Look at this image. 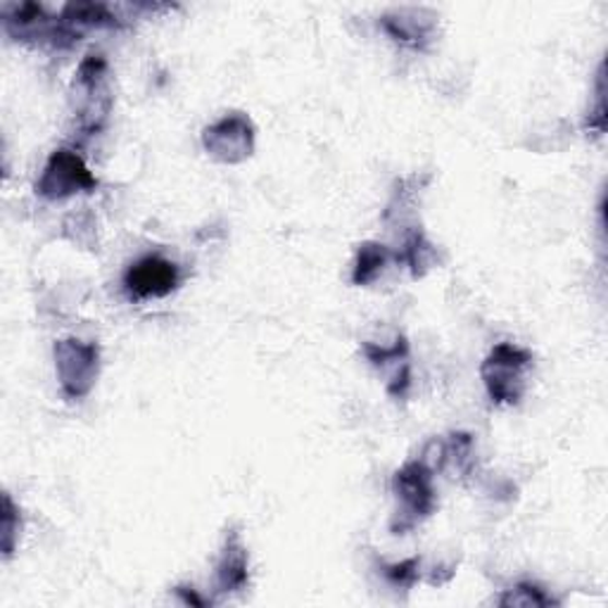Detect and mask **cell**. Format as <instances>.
I'll return each mask as SVG.
<instances>
[{"label":"cell","mask_w":608,"mask_h":608,"mask_svg":"<svg viewBox=\"0 0 608 608\" xmlns=\"http://www.w3.org/2000/svg\"><path fill=\"white\" fill-rule=\"evenodd\" d=\"M182 273L172 259L162 255H148L138 259L136 265L129 267L124 273V288L133 300H150V297H164L176 290Z\"/></svg>","instance_id":"7"},{"label":"cell","mask_w":608,"mask_h":608,"mask_svg":"<svg viewBox=\"0 0 608 608\" xmlns=\"http://www.w3.org/2000/svg\"><path fill=\"white\" fill-rule=\"evenodd\" d=\"M533 369V352L500 342L482 362L480 376L494 405H518L528 388V371Z\"/></svg>","instance_id":"1"},{"label":"cell","mask_w":608,"mask_h":608,"mask_svg":"<svg viewBox=\"0 0 608 608\" xmlns=\"http://www.w3.org/2000/svg\"><path fill=\"white\" fill-rule=\"evenodd\" d=\"M433 245L425 241V236L421 233V229H413L409 236L405 238V245H402V255H397V259H402L405 265H409L411 273L413 276H423L425 269L431 267V261H433Z\"/></svg>","instance_id":"12"},{"label":"cell","mask_w":608,"mask_h":608,"mask_svg":"<svg viewBox=\"0 0 608 608\" xmlns=\"http://www.w3.org/2000/svg\"><path fill=\"white\" fill-rule=\"evenodd\" d=\"M20 528H22V521H20L17 508L5 494L3 496V554L5 557H10L12 551H15V540L20 535Z\"/></svg>","instance_id":"14"},{"label":"cell","mask_w":608,"mask_h":608,"mask_svg":"<svg viewBox=\"0 0 608 608\" xmlns=\"http://www.w3.org/2000/svg\"><path fill=\"white\" fill-rule=\"evenodd\" d=\"M176 592H178V594H182V597H184V601H186V604H192V606H204V599H200L196 592H188L186 587H178Z\"/></svg>","instance_id":"16"},{"label":"cell","mask_w":608,"mask_h":608,"mask_svg":"<svg viewBox=\"0 0 608 608\" xmlns=\"http://www.w3.org/2000/svg\"><path fill=\"white\" fill-rule=\"evenodd\" d=\"M95 186L98 182L74 150H55L36 182V192L46 200H65L77 192H91Z\"/></svg>","instance_id":"5"},{"label":"cell","mask_w":608,"mask_h":608,"mask_svg":"<svg viewBox=\"0 0 608 608\" xmlns=\"http://www.w3.org/2000/svg\"><path fill=\"white\" fill-rule=\"evenodd\" d=\"M393 257V253L388 247L381 243H364L359 245L356 253V261H354V273H352V283L354 285H369L381 276V271L385 269Z\"/></svg>","instance_id":"10"},{"label":"cell","mask_w":608,"mask_h":608,"mask_svg":"<svg viewBox=\"0 0 608 608\" xmlns=\"http://www.w3.org/2000/svg\"><path fill=\"white\" fill-rule=\"evenodd\" d=\"M101 369V348L93 342H81L77 338H65L55 344V371L62 395L67 399L86 397Z\"/></svg>","instance_id":"4"},{"label":"cell","mask_w":608,"mask_h":608,"mask_svg":"<svg viewBox=\"0 0 608 608\" xmlns=\"http://www.w3.org/2000/svg\"><path fill=\"white\" fill-rule=\"evenodd\" d=\"M419 559H409L405 563H397V565H385V577L390 580L393 585H399V587H411L413 583H417V577H419Z\"/></svg>","instance_id":"15"},{"label":"cell","mask_w":608,"mask_h":608,"mask_svg":"<svg viewBox=\"0 0 608 608\" xmlns=\"http://www.w3.org/2000/svg\"><path fill=\"white\" fill-rule=\"evenodd\" d=\"M74 101H77V121L84 133H98L113 109V95L107 86V62L103 55H89L81 62L77 81H74Z\"/></svg>","instance_id":"3"},{"label":"cell","mask_w":608,"mask_h":608,"mask_svg":"<svg viewBox=\"0 0 608 608\" xmlns=\"http://www.w3.org/2000/svg\"><path fill=\"white\" fill-rule=\"evenodd\" d=\"M250 559H247V547L238 530H231L221 547V554L217 561V592L233 594L243 592L250 583Z\"/></svg>","instance_id":"8"},{"label":"cell","mask_w":608,"mask_h":608,"mask_svg":"<svg viewBox=\"0 0 608 608\" xmlns=\"http://www.w3.org/2000/svg\"><path fill=\"white\" fill-rule=\"evenodd\" d=\"M202 145L207 155L224 164H241L255 150V127L243 113H231L221 117L202 133Z\"/></svg>","instance_id":"6"},{"label":"cell","mask_w":608,"mask_h":608,"mask_svg":"<svg viewBox=\"0 0 608 608\" xmlns=\"http://www.w3.org/2000/svg\"><path fill=\"white\" fill-rule=\"evenodd\" d=\"M496 604H500V606H525V608H530V606H554L557 601L551 599L542 587H537L533 583H518L514 589H506Z\"/></svg>","instance_id":"13"},{"label":"cell","mask_w":608,"mask_h":608,"mask_svg":"<svg viewBox=\"0 0 608 608\" xmlns=\"http://www.w3.org/2000/svg\"><path fill=\"white\" fill-rule=\"evenodd\" d=\"M409 15L411 17H407V12H397L395 17L385 15L381 20V24H383V30L388 32L395 40H399V44L411 46V48H423L428 40H431L435 22L433 20H419L417 10H411Z\"/></svg>","instance_id":"9"},{"label":"cell","mask_w":608,"mask_h":608,"mask_svg":"<svg viewBox=\"0 0 608 608\" xmlns=\"http://www.w3.org/2000/svg\"><path fill=\"white\" fill-rule=\"evenodd\" d=\"M395 496H397V516L393 521V533L405 535L407 530L433 514L435 508V488L433 471L425 461H411L395 476Z\"/></svg>","instance_id":"2"},{"label":"cell","mask_w":608,"mask_h":608,"mask_svg":"<svg viewBox=\"0 0 608 608\" xmlns=\"http://www.w3.org/2000/svg\"><path fill=\"white\" fill-rule=\"evenodd\" d=\"M62 22L69 30L77 32V26H117V17L105 5L95 3H72L62 12Z\"/></svg>","instance_id":"11"}]
</instances>
